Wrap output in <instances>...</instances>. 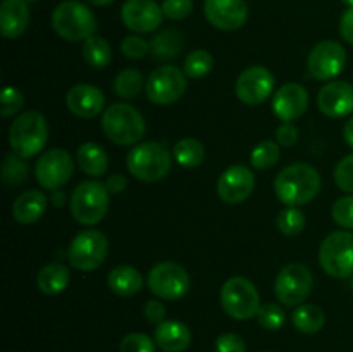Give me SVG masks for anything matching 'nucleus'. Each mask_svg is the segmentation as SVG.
<instances>
[{"instance_id": "f257e3e1", "label": "nucleus", "mask_w": 353, "mask_h": 352, "mask_svg": "<svg viewBox=\"0 0 353 352\" xmlns=\"http://www.w3.org/2000/svg\"><path fill=\"white\" fill-rule=\"evenodd\" d=\"M321 190V175L316 168L305 162L290 164L276 176V197L286 207H299L309 204Z\"/></svg>"}, {"instance_id": "f03ea898", "label": "nucleus", "mask_w": 353, "mask_h": 352, "mask_svg": "<svg viewBox=\"0 0 353 352\" xmlns=\"http://www.w3.org/2000/svg\"><path fill=\"white\" fill-rule=\"evenodd\" d=\"M48 140V123L38 110H28L17 116L9 128L10 150L23 159L40 154Z\"/></svg>"}, {"instance_id": "7ed1b4c3", "label": "nucleus", "mask_w": 353, "mask_h": 352, "mask_svg": "<svg viewBox=\"0 0 353 352\" xmlns=\"http://www.w3.org/2000/svg\"><path fill=\"white\" fill-rule=\"evenodd\" d=\"M171 152L161 141H145L134 145L126 157L128 171L145 183L165 178L171 171Z\"/></svg>"}, {"instance_id": "20e7f679", "label": "nucleus", "mask_w": 353, "mask_h": 352, "mask_svg": "<svg viewBox=\"0 0 353 352\" xmlns=\"http://www.w3.org/2000/svg\"><path fill=\"white\" fill-rule=\"evenodd\" d=\"M145 119L138 109L130 104H112L103 110L102 131L117 145H134L145 135Z\"/></svg>"}, {"instance_id": "39448f33", "label": "nucleus", "mask_w": 353, "mask_h": 352, "mask_svg": "<svg viewBox=\"0 0 353 352\" xmlns=\"http://www.w3.org/2000/svg\"><path fill=\"white\" fill-rule=\"evenodd\" d=\"M52 28L68 41H85L97 31V19L92 9L78 0H65L52 12Z\"/></svg>"}, {"instance_id": "423d86ee", "label": "nucleus", "mask_w": 353, "mask_h": 352, "mask_svg": "<svg viewBox=\"0 0 353 352\" xmlns=\"http://www.w3.org/2000/svg\"><path fill=\"white\" fill-rule=\"evenodd\" d=\"M109 190L105 183L99 179L83 182L72 190L69 209L76 223L83 226H93L105 217L109 211Z\"/></svg>"}, {"instance_id": "0eeeda50", "label": "nucleus", "mask_w": 353, "mask_h": 352, "mask_svg": "<svg viewBox=\"0 0 353 352\" xmlns=\"http://www.w3.org/2000/svg\"><path fill=\"white\" fill-rule=\"evenodd\" d=\"M221 306L230 317L245 321L257 316L261 297L250 280L245 276H233L221 289Z\"/></svg>"}, {"instance_id": "6e6552de", "label": "nucleus", "mask_w": 353, "mask_h": 352, "mask_svg": "<svg viewBox=\"0 0 353 352\" xmlns=\"http://www.w3.org/2000/svg\"><path fill=\"white\" fill-rule=\"evenodd\" d=\"M319 262L324 273L333 278L345 280L353 275V233L333 231L323 240L319 248Z\"/></svg>"}, {"instance_id": "1a4fd4ad", "label": "nucleus", "mask_w": 353, "mask_h": 352, "mask_svg": "<svg viewBox=\"0 0 353 352\" xmlns=\"http://www.w3.org/2000/svg\"><path fill=\"white\" fill-rule=\"evenodd\" d=\"M312 286L314 278L310 269L302 262H292L286 264L276 276V299L286 307H299L310 295Z\"/></svg>"}, {"instance_id": "9d476101", "label": "nucleus", "mask_w": 353, "mask_h": 352, "mask_svg": "<svg viewBox=\"0 0 353 352\" xmlns=\"http://www.w3.org/2000/svg\"><path fill=\"white\" fill-rule=\"evenodd\" d=\"M109 254V242L102 231L85 230L79 231L69 245L68 257L74 269L93 271L100 268Z\"/></svg>"}, {"instance_id": "9b49d317", "label": "nucleus", "mask_w": 353, "mask_h": 352, "mask_svg": "<svg viewBox=\"0 0 353 352\" xmlns=\"http://www.w3.org/2000/svg\"><path fill=\"white\" fill-rule=\"evenodd\" d=\"M148 290L162 300H179L188 293L192 280L178 262L165 261L154 266L147 276Z\"/></svg>"}, {"instance_id": "f8f14e48", "label": "nucleus", "mask_w": 353, "mask_h": 352, "mask_svg": "<svg viewBox=\"0 0 353 352\" xmlns=\"http://www.w3.org/2000/svg\"><path fill=\"white\" fill-rule=\"evenodd\" d=\"M148 100L155 106H171L186 92V76L176 66H161L148 76L145 85Z\"/></svg>"}, {"instance_id": "ddd939ff", "label": "nucleus", "mask_w": 353, "mask_h": 352, "mask_svg": "<svg viewBox=\"0 0 353 352\" xmlns=\"http://www.w3.org/2000/svg\"><path fill=\"white\" fill-rule=\"evenodd\" d=\"M72 171H74V162L71 154L64 148H50L43 152L34 166L37 182L50 192L62 188L71 179Z\"/></svg>"}, {"instance_id": "4468645a", "label": "nucleus", "mask_w": 353, "mask_h": 352, "mask_svg": "<svg viewBox=\"0 0 353 352\" xmlns=\"http://www.w3.org/2000/svg\"><path fill=\"white\" fill-rule=\"evenodd\" d=\"M310 75L321 81H327L340 75L347 66V52L343 45L334 40L319 41L316 47L310 50L309 61Z\"/></svg>"}, {"instance_id": "2eb2a0df", "label": "nucleus", "mask_w": 353, "mask_h": 352, "mask_svg": "<svg viewBox=\"0 0 353 352\" xmlns=\"http://www.w3.org/2000/svg\"><path fill=\"white\" fill-rule=\"evenodd\" d=\"M276 79L272 72L264 66H252L245 69L236 79L234 92L247 106H259L274 93Z\"/></svg>"}, {"instance_id": "dca6fc26", "label": "nucleus", "mask_w": 353, "mask_h": 352, "mask_svg": "<svg viewBox=\"0 0 353 352\" xmlns=\"http://www.w3.org/2000/svg\"><path fill=\"white\" fill-rule=\"evenodd\" d=\"M121 19L134 33H152L162 24L164 12L155 0H126L121 7Z\"/></svg>"}, {"instance_id": "f3484780", "label": "nucleus", "mask_w": 353, "mask_h": 352, "mask_svg": "<svg viewBox=\"0 0 353 352\" xmlns=\"http://www.w3.org/2000/svg\"><path fill=\"white\" fill-rule=\"evenodd\" d=\"M255 176L247 166H231L217 179V195L226 204H241L252 195Z\"/></svg>"}, {"instance_id": "a211bd4d", "label": "nucleus", "mask_w": 353, "mask_h": 352, "mask_svg": "<svg viewBox=\"0 0 353 352\" xmlns=\"http://www.w3.org/2000/svg\"><path fill=\"white\" fill-rule=\"evenodd\" d=\"M203 12L214 28L223 31L240 30L248 19L245 0H205Z\"/></svg>"}, {"instance_id": "6ab92c4d", "label": "nucleus", "mask_w": 353, "mask_h": 352, "mask_svg": "<svg viewBox=\"0 0 353 352\" xmlns=\"http://www.w3.org/2000/svg\"><path fill=\"white\" fill-rule=\"evenodd\" d=\"M309 106V93L300 83H286L272 99V110L283 123H293L303 116Z\"/></svg>"}, {"instance_id": "aec40b11", "label": "nucleus", "mask_w": 353, "mask_h": 352, "mask_svg": "<svg viewBox=\"0 0 353 352\" xmlns=\"http://www.w3.org/2000/svg\"><path fill=\"white\" fill-rule=\"evenodd\" d=\"M317 107L327 117H345L353 113V86L347 81H330L317 95Z\"/></svg>"}, {"instance_id": "412c9836", "label": "nucleus", "mask_w": 353, "mask_h": 352, "mask_svg": "<svg viewBox=\"0 0 353 352\" xmlns=\"http://www.w3.org/2000/svg\"><path fill=\"white\" fill-rule=\"evenodd\" d=\"M65 106L74 116L78 117H95L105 107V95L100 88L93 85H81L72 86L65 95Z\"/></svg>"}, {"instance_id": "4be33fe9", "label": "nucleus", "mask_w": 353, "mask_h": 352, "mask_svg": "<svg viewBox=\"0 0 353 352\" xmlns=\"http://www.w3.org/2000/svg\"><path fill=\"white\" fill-rule=\"evenodd\" d=\"M30 24L26 0H3L0 6V33L3 38H19Z\"/></svg>"}, {"instance_id": "5701e85b", "label": "nucleus", "mask_w": 353, "mask_h": 352, "mask_svg": "<svg viewBox=\"0 0 353 352\" xmlns=\"http://www.w3.org/2000/svg\"><path fill=\"white\" fill-rule=\"evenodd\" d=\"M154 340L164 352H183L192 344V331L181 321L165 320L155 328Z\"/></svg>"}, {"instance_id": "b1692460", "label": "nucleus", "mask_w": 353, "mask_h": 352, "mask_svg": "<svg viewBox=\"0 0 353 352\" xmlns=\"http://www.w3.org/2000/svg\"><path fill=\"white\" fill-rule=\"evenodd\" d=\"M48 199L40 190H28L23 192L12 204V217L21 224L37 223L45 214Z\"/></svg>"}, {"instance_id": "393cba45", "label": "nucleus", "mask_w": 353, "mask_h": 352, "mask_svg": "<svg viewBox=\"0 0 353 352\" xmlns=\"http://www.w3.org/2000/svg\"><path fill=\"white\" fill-rule=\"evenodd\" d=\"M76 161H78L79 169L92 178L103 176L109 168V155H107L105 148L95 141H86V144L79 145L78 152H76Z\"/></svg>"}, {"instance_id": "a878e982", "label": "nucleus", "mask_w": 353, "mask_h": 352, "mask_svg": "<svg viewBox=\"0 0 353 352\" xmlns=\"http://www.w3.org/2000/svg\"><path fill=\"white\" fill-rule=\"evenodd\" d=\"M107 285L116 295L131 297L138 293L143 286V278L140 271L133 266H117L107 276Z\"/></svg>"}, {"instance_id": "bb28decb", "label": "nucleus", "mask_w": 353, "mask_h": 352, "mask_svg": "<svg viewBox=\"0 0 353 352\" xmlns=\"http://www.w3.org/2000/svg\"><path fill=\"white\" fill-rule=\"evenodd\" d=\"M71 282V273L61 262H50L38 271L37 285L45 295H57L64 292Z\"/></svg>"}, {"instance_id": "cd10ccee", "label": "nucleus", "mask_w": 353, "mask_h": 352, "mask_svg": "<svg viewBox=\"0 0 353 352\" xmlns=\"http://www.w3.org/2000/svg\"><path fill=\"white\" fill-rule=\"evenodd\" d=\"M185 41L183 35L178 30H165L155 35L154 40L150 41V54L157 61H172L183 52Z\"/></svg>"}, {"instance_id": "c85d7f7f", "label": "nucleus", "mask_w": 353, "mask_h": 352, "mask_svg": "<svg viewBox=\"0 0 353 352\" xmlns=\"http://www.w3.org/2000/svg\"><path fill=\"white\" fill-rule=\"evenodd\" d=\"M292 321L293 326L300 333L312 335L323 330L324 323H326V316H324V311L316 304H302V306L293 311Z\"/></svg>"}, {"instance_id": "c756f323", "label": "nucleus", "mask_w": 353, "mask_h": 352, "mask_svg": "<svg viewBox=\"0 0 353 352\" xmlns=\"http://www.w3.org/2000/svg\"><path fill=\"white\" fill-rule=\"evenodd\" d=\"M172 155L183 168H196L205 159V148H203L202 141L195 140V138H183L174 145Z\"/></svg>"}, {"instance_id": "7c9ffc66", "label": "nucleus", "mask_w": 353, "mask_h": 352, "mask_svg": "<svg viewBox=\"0 0 353 352\" xmlns=\"http://www.w3.org/2000/svg\"><path fill=\"white\" fill-rule=\"evenodd\" d=\"M83 59L88 62L92 68L102 69L110 64L112 61V50L110 45L107 43L105 38L102 37H90L88 40L83 41Z\"/></svg>"}, {"instance_id": "2f4dec72", "label": "nucleus", "mask_w": 353, "mask_h": 352, "mask_svg": "<svg viewBox=\"0 0 353 352\" xmlns=\"http://www.w3.org/2000/svg\"><path fill=\"white\" fill-rule=\"evenodd\" d=\"M143 88V76L138 69H123L114 79V92L121 99H134Z\"/></svg>"}, {"instance_id": "473e14b6", "label": "nucleus", "mask_w": 353, "mask_h": 352, "mask_svg": "<svg viewBox=\"0 0 353 352\" xmlns=\"http://www.w3.org/2000/svg\"><path fill=\"white\" fill-rule=\"evenodd\" d=\"M28 173H30V166L26 164V159L19 157V155L14 154V152L6 155L2 164V179L7 185H21V183L26 182Z\"/></svg>"}, {"instance_id": "72a5a7b5", "label": "nucleus", "mask_w": 353, "mask_h": 352, "mask_svg": "<svg viewBox=\"0 0 353 352\" xmlns=\"http://www.w3.org/2000/svg\"><path fill=\"white\" fill-rule=\"evenodd\" d=\"M185 75L192 79H200L209 75L214 68V57L203 48L193 50L185 59Z\"/></svg>"}, {"instance_id": "f704fd0d", "label": "nucleus", "mask_w": 353, "mask_h": 352, "mask_svg": "<svg viewBox=\"0 0 353 352\" xmlns=\"http://www.w3.org/2000/svg\"><path fill=\"white\" fill-rule=\"evenodd\" d=\"M279 157H281L279 145L272 140H264L255 145V148L252 150L250 164L255 169H269L278 164Z\"/></svg>"}, {"instance_id": "c9c22d12", "label": "nucleus", "mask_w": 353, "mask_h": 352, "mask_svg": "<svg viewBox=\"0 0 353 352\" xmlns=\"http://www.w3.org/2000/svg\"><path fill=\"white\" fill-rule=\"evenodd\" d=\"M278 228L286 237H295L305 228V216L299 207H285L278 214Z\"/></svg>"}, {"instance_id": "e433bc0d", "label": "nucleus", "mask_w": 353, "mask_h": 352, "mask_svg": "<svg viewBox=\"0 0 353 352\" xmlns=\"http://www.w3.org/2000/svg\"><path fill=\"white\" fill-rule=\"evenodd\" d=\"M257 321L264 330L269 331H276L281 330L286 323V313L279 304L276 302H268L262 304L261 309L257 313Z\"/></svg>"}, {"instance_id": "4c0bfd02", "label": "nucleus", "mask_w": 353, "mask_h": 352, "mask_svg": "<svg viewBox=\"0 0 353 352\" xmlns=\"http://www.w3.org/2000/svg\"><path fill=\"white\" fill-rule=\"evenodd\" d=\"M334 223L343 230H353V195H345L333 204L331 209Z\"/></svg>"}, {"instance_id": "58836bf2", "label": "nucleus", "mask_w": 353, "mask_h": 352, "mask_svg": "<svg viewBox=\"0 0 353 352\" xmlns=\"http://www.w3.org/2000/svg\"><path fill=\"white\" fill-rule=\"evenodd\" d=\"M0 114L3 117H10L19 113L24 106V95L19 88L14 86H6L0 95Z\"/></svg>"}, {"instance_id": "ea45409f", "label": "nucleus", "mask_w": 353, "mask_h": 352, "mask_svg": "<svg viewBox=\"0 0 353 352\" xmlns=\"http://www.w3.org/2000/svg\"><path fill=\"white\" fill-rule=\"evenodd\" d=\"M119 352H155V340L145 333H128L121 340Z\"/></svg>"}, {"instance_id": "a19ab883", "label": "nucleus", "mask_w": 353, "mask_h": 352, "mask_svg": "<svg viewBox=\"0 0 353 352\" xmlns=\"http://www.w3.org/2000/svg\"><path fill=\"white\" fill-rule=\"evenodd\" d=\"M334 182L343 192L353 193V154L338 162L336 169H334Z\"/></svg>"}, {"instance_id": "79ce46f5", "label": "nucleus", "mask_w": 353, "mask_h": 352, "mask_svg": "<svg viewBox=\"0 0 353 352\" xmlns=\"http://www.w3.org/2000/svg\"><path fill=\"white\" fill-rule=\"evenodd\" d=\"M121 52L130 59H141L150 54V43L138 35H130L121 41Z\"/></svg>"}, {"instance_id": "37998d69", "label": "nucleus", "mask_w": 353, "mask_h": 352, "mask_svg": "<svg viewBox=\"0 0 353 352\" xmlns=\"http://www.w3.org/2000/svg\"><path fill=\"white\" fill-rule=\"evenodd\" d=\"M193 10V0H164L162 12L168 19L181 21L188 17Z\"/></svg>"}, {"instance_id": "c03bdc74", "label": "nucleus", "mask_w": 353, "mask_h": 352, "mask_svg": "<svg viewBox=\"0 0 353 352\" xmlns=\"http://www.w3.org/2000/svg\"><path fill=\"white\" fill-rule=\"evenodd\" d=\"M216 352H247V344L236 333H223L216 340Z\"/></svg>"}, {"instance_id": "a18cd8bd", "label": "nucleus", "mask_w": 353, "mask_h": 352, "mask_svg": "<svg viewBox=\"0 0 353 352\" xmlns=\"http://www.w3.org/2000/svg\"><path fill=\"white\" fill-rule=\"evenodd\" d=\"M276 140L281 147H292L299 140V130L293 123H281L276 130Z\"/></svg>"}, {"instance_id": "49530a36", "label": "nucleus", "mask_w": 353, "mask_h": 352, "mask_svg": "<svg viewBox=\"0 0 353 352\" xmlns=\"http://www.w3.org/2000/svg\"><path fill=\"white\" fill-rule=\"evenodd\" d=\"M143 316L148 323L161 324L165 321V306L161 300H148L143 307Z\"/></svg>"}, {"instance_id": "de8ad7c7", "label": "nucleus", "mask_w": 353, "mask_h": 352, "mask_svg": "<svg viewBox=\"0 0 353 352\" xmlns=\"http://www.w3.org/2000/svg\"><path fill=\"white\" fill-rule=\"evenodd\" d=\"M340 35L345 41L353 45V7H348L340 19Z\"/></svg>"}, {"instance_id": "09e8293b", "label": "nucleus", "mask_w": 353, "mask_h": 352, "mask_svg": "<svg viewBox=\"0 0 353 352\" xmlns=\"http://www.w3.org/2000/svg\"><path fill=\"white\" fill-rule=\"evenodd\" d=\"M105 186H107V190H109V193L117 195V193L124 192V188L128 186V179L124 178L123 175H119V173H114V175L107 176Z\"/></svg>"}, {"instance_id": "8fccbe9b", "label": "nucleus", "mask_w": 353, "mask_h": 352, "mask_svg": "<svg viewBox=\"0 0 353 352\" xmlns=\"http://www.w3.org/2000/svg\"><path fill=\"white\" fill-rule=\"evenodd\" d=\"M65 200H68V195H65V192L64 190H54V192H52V195H50V202L54 204L55 207H62L65 204Z\"/></svg>"}, {"instance_id": "3c124183", "label": "nucleus", "mask_w": 353, "mask_h": 352, "mask_svg": "<svg viewBox=\"0 0 353 352\" xmlns=\"http://www.w3.org/2000/svg\"><path fill=\"white\" fill-rule=\"evenodd\" d=\"M343 138H345V141H347L348 147L353 148V117L350 121H347V124H345Z\"/></svg>"}, {"instance_id": "603ef678", "label": "nucleus", "mask_w": 353, "mask_h": 352, "mask_svg": "<svg viewBox=\"0 0 353 352\" xmlns=\"http://www.w3.org/2000/svg\"><path fill=\"white\" fill-rule=\"evenodd\" d=\"M88 2L93 3V6L103 7V6H109V3H112L114 0H88Z\"/></svg>"}, {"instance_id": "864d4df0", "label": "nucleus", "mask_w": 353, "mask_h": 352, "mask_svg": "<svg viewBox=\"0 0 353 352\" xmlns=\"http://www.w3.org/2000/svg\"><path fill=\"white\" fill-rule=\"evenodd\" d=\"M341 2H343L345 6H348V7H353V0H341Z\"/></svg>"}, {"instance_id": "5fc2aeb1", "label": "nucleus", "mask_w": 353, "mask_h": 352, "mask_svg": "<svg viewBox=\"0 0 353 352\" xmlns=\"http://www.w3.org/2000/svg\"><path fill=\"white\" fill-rule=\"evenodd\" d=\"M28 3H31V2H38V0H26Z\"/></svg>"}, {"instance_id": "6e6d98bb", "label": "nucleus", "mask_w": 353, "mask_h": 352, "mask_svg": "<svg viewBox=\"0 0 353 352\" xmlns=\"http://www.w3.org/2000/svg\"><path fill=\"white\" fill-rule=\"evenodd\" d=\"M352 290H353V276H352Z\"/></svg>"}]
</instances>
